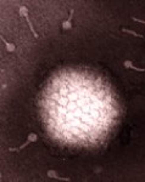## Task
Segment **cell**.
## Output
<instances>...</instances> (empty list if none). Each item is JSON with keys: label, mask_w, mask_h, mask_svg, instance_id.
I'll return each instance as SVG.
<instances>
[{"label": "cell", "mask_w": 145, "mask_h": 182, "mask_svg": "<svg viewBox=\"0 0 145 182\" xmlns=\"http://www.w3.org/2000/svg\"><path fill=\"white\" fill-rule=\"evenodd\" d=\"M18 15H20V16H23V17L26 18V21H27V23H28V27H29L31 32L33 33L34 38L38 39V33L34 30V28H33V26H32V23H31V20H29V17H28V9L25 7V6H21V7L18 9Z\"/></svg>", "instance_id": "obj_1"}, {"label": "cell", "mask_w": 145, "mask_h": 182, "mask_svg": "<svg viewBox=\"0 0 145 182\" xmlns=\"http://www.w3.org/2000/svg\"><path fill=\"white\" fill-rule=\"evenodd\" d=\"M73 12H74L73 10H70V17H68V20H66V21H63V22H62V28H63L65 30H70V29L72 28V18H73Z\"/></svg>", "instance_id": "obj_2"}, {"label": "cell", "mask_w": 145, "mask_h": 182, "mask_svg": "<svg viewBox=\"0 0 145 182\" xmlns=\"http://www.w3.org/2000/svg\"><path fill=\"white\" fill-rule=\"evenodd\" d=\"M48 176L51 177V178H55V180H59V181H66V182H70L71 181V178H68V177H61V176H59V174L55 171V170H49V171H48Z\"/></svg>", "instance_id": "obj_3"}, {"label": "cell", "mask_w": 145, "mask_h": 182, "mask_svg": "<svg viewBox=\"0 0 145 182\" xmlns=\"http://www.w3.org/2000/svg\"><path fill=\"white\" fill-rule=\"evenodd\" d=\"M123 66H125L126 68H130V69H133V71H137V72H145V69H143V68H138V67H136V66H133L132 61H129V60L125 61Z\"/></svg>", "instance_id": "obj_4"}, {"label": "cell", "mask_w": 145, "mask_h": 182, "mask_svg": "<svg viewBox=\"0 0 145 182\" xmlns=\"http://www.w3.org/2000/svg\"><path fill=\"white\" fill-rule=\"evenodd\" d=\"M1 40L5 43V46H6V50L9 51V52H14L15 50H16V46H15V44H12V43H9V41H6L5 39H4V37H1Z\"/></svg>", "instance_id": "obj_5"}, {"label": "cell", "mask_w": 145, "mask_h": 182, "mask_svg": "<svg viewBox=\"0 0 145 182\" xmlns=\"http://www.w3.org/2000/svg\"><path fill=\"white\" fill-rule=\"evenodd\" d=\"M29 143H31V141H29V140L27 139V141H26V142H25L23 144H21V146L18 147V148H10V151H11V152H17V151H21V150H23L25 147H27V146H28Z\"/></svg>", "instance_id": "obj_6"}, {"label": "cell", "mask_w": 145, "mask_h": 182, "mask_svg": "<svg viewBox=\"0 0 145 182\" xmlns=\"http://www.w3.org/2000/svg\"><path fill=\"white\" fill-rule=\"evenodd\" d=\"M122 32H123V33H128V34H132V35H136V37H138V38H143L141 34L136 33V32H133V30H129V29H127V28H122Z\"/></svg>", "instance_id": "obj_7"}, {"label": "cell", "mask_w": 145, "mask_h": 182, "mask_svg": "<svg viewBox=\"0 0 145 182\" xmlns=\"http://www.w3.org/2000/svg\"><path fill=\"white\" fill-rule=\"evenodd\" d=\"M31 142H36V141H38V135L37 134H34V132H31L29 135H28V137H27Z\"/></svg>", "instance_id": "obj_8"}, {"label": "cell", "mask_w": 145, "mask_h": 182, "mask_svg": "<svg viewBox=\"0 0 145 182\" xmlns=\"http://www.w3.org/2000/svg\"><path fill=\"white\" fill-rule=\"evenodd\" d=\"M132 20H133V21H136V22H139V23L145 25V21H143V20H139V18H136V17H132Z\"/></svg>", "instance_id": "obj_9"}]
</instances>
